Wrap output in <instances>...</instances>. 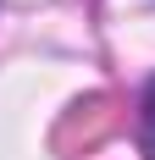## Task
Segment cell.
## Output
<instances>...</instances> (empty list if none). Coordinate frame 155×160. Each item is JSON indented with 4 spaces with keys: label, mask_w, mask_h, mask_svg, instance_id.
I'll list each match as a JSON object with an SVG mask.
<instances>
[{
    "label": "cell",
    "mask_w": 155,
    "mask_h": 160,
    "mask_svg": "<svg viewBox=\"0 0 155 160\" xmlns=\"http://www.w3.org/2000/svg\"><path fill=\"white\" fill-rule=\"evenodd\" d=\"M111 127H116V99H111V94H89V99H78L72 111L61 116V127H56L50 144L61 149V155H72V149H94Z\"/></svg>",
    "instance_id": "6da1fadb"
},
{
    "label": "cell",
    "mask_w": 155,
    "mask_h": 160,
    "mask_svg": "<svg viewBox=\"0 0 155 160\" xmlns=\"http://www.w3.org/2000/svg\"><path fill=\"white\" fill-rule=\"evenodd\" d=\"M144 149H150V160H155V78H150V88H144Z\"/></svg>",
    "instance_id": "7a4b0ae2"
}]
</instances>
